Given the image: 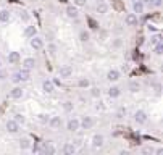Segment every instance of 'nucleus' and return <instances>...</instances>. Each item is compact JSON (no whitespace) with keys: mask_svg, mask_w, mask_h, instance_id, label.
Returning <instances> with one entry per match:
<instances>
[{"mask_svg":"<svg viewBox=\"0 0 163 155\" xmlns=\"http://www.w3.org/2000/svg\"><path fill=\"white\" fill-rule=\"evenodd\" d=\"M31 47L34 49V50H41V49L44 47V41H42V37L32 36V37H31Z\"/></svg>","mask_w":163,"mask_h":155,"instance_id":"f257e3e1","label":"nucleus"},{"mask_svg":"<svg viewBox=\"0 0 163 155\" xmlns=\"http://www.w3.org/2000/svg\"><path fill=\"white\" fill-rule=\"evenodd\" d=\"M71 74H73V68L68 66V65L61 66L60 70H58V76H60V78H70Z\"/></svg>","mask_w":163,"mask_h":155,"instance_id":"f03ea898","label":"nucleus"},{"mask_svg":"<svg viewBox=\"0 0 163 155\" xmlns=\"http://www.w3.org/2000/svg\"><path fill=\"white\" fill-rule=\"evenodd\" d=\"M134 120H136L137 123H140V124H142V123H145V121H147V113H145V112H142V110H137L136 113H134Z\"/></svg>","mask_w":163,"mask_h":155,"instance_id":"7ed1b4c3","label":"nucleus"},{"mask_svg":"<svg viewBox=\"0 0 163 155\" xmlns=\"http://www.w3.org/2000/svg\"><path fill=\"white\" fill-rule=\"evenodd\" d=\"M18 129H20V123H16L15 120L7 121V131L8 133H18Z\"/></svg>","mask_w":163,"mask_h":155,"instance_id":"20e7f679","label":"nucleus"},{"mask_svg":"<svg viewBox=\"0 0 163 155\" xmlns=\"http://www.w3.org/2000/svg\"><path fill=\"white\" fill-rule=\"evenodd\" d=\"M103 146V136H100V134H95L92 137V147L94 149H100Z\"/></svg>","mask_w":163,"mask_h":155,"instance_id":"39448f33","label":"nucleus"},{"mask_svg":"<svg viewBox=\"0 0 163 155\" xmlns=\"http://www.w3.org/2000/svg\"><path fill=\"white\" fill-rule=\"evenodd\" d=\"M79 126H82L84 129H91L92 126H94V120H92L91 116H84L82 121L79 123Z\"/></svg>","mask_w":163,"mask_h":155,"instance_id":"423d86ee","label":"nucleus"},{"mask_svg":"<svg viewBox=\"0 0 163 155\" xmlns=\"http://www.w3.org/2000/svg\"><path fill=\"white\" fill-rule=\"evenodd\" d=\"M66 128H68V131H71V133H74V131L79 129V121H78L76 118H73V120H70V121H68Z\"/></svg>","mask_w":163,"mask_h":155,"instance_id":"0eeeda50","label":"nucleus"},{"mask_svg":"<svg viewBox=\"0 0 163 155\" xmlns=\"http://www.w3.org/2000/svg\"><path fill=\"white\" fill-rule=\"evenodd\" d=\"M107 79H108V81H111V83L118 81V79H120V71H116V70H110L108 73H107Z\"/></svg>","mask_w":163,"mask_h":155,"instance_id":"6e6552de","label":"nucleus"},{"mask_svg":"<svg viewBox=\"0 0 163 155\" xmlns=\"http://www.w3.org/2000/svg\"><path fill=\"white\" fill-rule=\"evenodd\" d=\"M49 124L52 126L53 129H58L60 126H61V118L60 116H52V118L49 120Z\"/></svg>","mask_w":163,"mask_h":155,"instance_id":"1a4fd4ad","label":"nucleus"},{"mask_svg":"<svg viewBox=\"0 0 163 155\" xmlns=\"http://www.w3.org/2000/svg\"><path fill=\"white\" fill-rule=\"evenodd\" d=\"M132 10H134V13H136V15H140V13H142V11H144V2H142V0H137V2H134Z\"/></svg>","mask_w":163,"mask_h":155,"instance_id":"9d476101","label":"nucleus"},{"mask_svg":"<svg viewBox=\"0 0 163 155\" xmlns=\"http://www.w3.org/2000/svg\"><path fill=\"white\" fill-rule=\"evenodd\" d=\"M126 24L128 26H136L137 24V15L136 13H131L126 16Z\"/></svg>","mask_w":163,"mask_h":155,"instance_id":"9b49d317","label":"nucleus"},{"mask_svg":"<svg viewBox=\"0 0 163 155\" xmlns=\"http://www.w3.org/2000/svg\"><path fill=\"white\" fill-rule=\"evenodd\" d=\"M10 97H12V99H21V97H23V89L21 87H13L12 92H10Z\"/></svg>","mask_w":163,"mask_h":155,"instance_id":"f8f14e48","label":"nucleus"},{"mask_svg":"<svg viewBox=\"0 0 163 155\" xmlns=\"http://www.w3.org/2000/svg\"><path fill=\"white\" fill-rule=\"evenodd\" d=\"M53 83L52 81H44L42 83V89H44V92H47V94H50V92H53Z\"/></svg>","mask_w":163,"mask_h":155,"instance_id":"ddd939ff","label":"nucleus"},{"mask_svg":"<svg viewBox=\"0 0 163 155\" xmlns=\"http://www.w3.org/2000/svg\"><path fill=\"white\" fill-rule=\"evenodd\" d=\"M10 18H12V13H10L8 10H2V11H0V21H2V23H8Z\"/></svg>","mask_w":163,"mask_h":155,"instance_id":"4468645a","label":"nucleus"},{"mask_svg":"<svg viewBox=\"0 0 163 155\" xmlns=\"http://www.w3.org/2000/svg\"><path fill=\"white\" fill-rule=\"evenodd\" d=\"M63 152H65L66 155L74 153V152H76V147H74V144H70V142H66V144L63 146Z\"/></svg>","mask_w":163,"mask_h":155,"instance_id":"2eb2a0df","label":"nucleus"},{"mask_svg":"<svg viewBox=\"0 0 163 155\" xmlns=\"http://www.w3.org/2000/svg\"><path fill=\"white\" fill-rule=\"evenodd\" d=\"M18 76H20V81H27V79L31 78L29 70H26V68H23L21 71H18Z\"/></svg>","mask_w":163,"mask_h":155,"instance_id":"dca6fc26","label":"nucleus"},{"mask_svg":"<svg viewBox=\"0 0 163 155\" xmlns=\"http://www.w3.org/2000/svg\"><path fill=\"white\" fill-rule=\"evenodd\" d=\"M20 61V54L18 52H10L8 54V63H16Z\"/></svg>","mask_w":163,"mask_h":155,"instance_id":"f3484780","label":"nucleus"},{"mask_svg":"<svg viewBox=\"0 0 163 155\" xmlns=\"http://www.w3.org/2000/svg\"><path fill=\"white\" fill-rule=\"evenodd\" d=\"M34 65H36L34 58H26V60L23 61V68H26V70H32V68H34Z\"/></svg>","mask_w":163,"mask_h":155,"instance_id":"a211bd4d","label":"nucleus"},{"mask_svg":"<svg viewBox=\"0 0 163 155\" xmlns=\"http://www.w3.org/2000/svg\"><path fill=\"white\" fill-rule=\"evenodd\" d=\"M107 10H108V5H107V3H103V2L97 3V13L99 15H105Z\"/></svg>","mask_w":163,"mask_h":155,"instance_id":"6ab92c4d","label":"nucleus"},{"mask_svg":"<svg viewBox=\"0 0 163 155\" xmlns=\"http://www.w3.org/2000/svg\"><path fill=\"white\" fill-rule=\"evenodd\" d=\"M120 94H121L120 87H110V89H108V95L111 97V99H115V97H118Z\"/></svg>","mask_w":163,"mask_h":155,"instance_id":"aec40b11","label":"nucleus"},{"mask_svg":"<svg viewBox=\"0 0 163 155\" xmlns=\"http://www.w3.org/2000/svg\"><path fill=\"white\" fill-rule=\"evenodd\" d=\"M24 36H26V37L36 36V28H34V26H27L26 29H24Z\"/></svg>","mask_w":163,"mask_h":155,"instance_id":"412c9836","label":"nucleus"},{"mask_svg":"<svg viewBox=\"0 0 163 155\" xmlns=\"http://www.w3.org/2000/svg\"><path fill=\"white\" fill-rule=\"evenodd\" d=\"M66 15H68L70 18H78V10L74 7H68L66 8Z\"/></svg>","mask_w":163,"mask_h":155,"instance_id":"4be33fe9","label":"nucleus"},{"mask_svg":"<svg viewBox=\"0 0 163 155\" xmlns=\"http://www.w3.org/2000/svg\"><path fill=\"white\" fill-rule=\"evenodd\" d=\"M20 147L23 149V150H26V149L31 147V144H29V141H27L26 137H23V139H20Z\"/></svg>","mask_w":163,"mask_h":155,"instance_id":"5701e85b","label":"nucleus"},{"mask_svg":"<svg viewBox=\"0 0 163 155\" xmlns=\"http://www.w3.org/2000/svg\"><path fill=\"white\" fill-rule=\"evenodd\" d=\"M129 90H131V92H137L139 90V83L131 81V84H129Z\"/></svg>","mask_w":163,"mask_h":155,"instance_id":"b1692460","label":"nucleus"},{"mask_svg":"<svg viewBox=\"0 0 163 155\" xmlns=\"http://www.w3.org/2000/svg\"><path fill=\"white\" fill-rule=\"evenodd\" d=\"M79 41H82V42H87V41H89V32H86V31H81V32H79Z\"/></svg>","mask_w":163,"mask_h":155,"instance_id":"393cba45","label":"nucleus"},{"mask_svg":"<svg viewBox=\"0 0 163 155\" xmlns=\"http://www.w3.org/2000/svg\"><path fill=\"white\" fill-rule=\"evenodd\" d=\"M49 120H50V116H49V115H45V113L39 115V121H41V123H44V124H47V123H49Z\"/></svg>","mask_w":163,"mask_h":155,"instance_id":"a878e982","label":"nucleus"},{"mask_svg":"<svg viewBox=\"0 0 163 155\" xmlns=\"http://www.w3.org/2000/svg\"><path fill=\"white\" fill-rule=\"evenodd\" d=\"M155 54L157 55H161L163 54V44L161 42H157L155 44Z\"/></svg>","mask_w":163,"mask_h":155,"instance_id":"bb28decb","label":"nucleus"},{"mask_svg":"<svg viewBox=\"0 0 163 155\" xmlns=\"http://www.w3.org/2000/svg\"><path fill=\"white\" fill-rule=\"evenodd\" d=\"M126 115V108L125 107H120L118 108V112H116V118H123Z\"/></svg>","mask_w":163,"mask_h":155,"instance_id":"cd10ccee","label":"nucleus"},{"mask_svg":"<svg viewBox=\"0 0 163 155\" xmlns=\"http://www.w3.org/2000/svg\"><path fill=\"white\" fill-rule=\"evenodd\" d=\"M63 108H65V112H71L73 110V102H70V100L65 102L63 103Z\"/></svg>","mask_w":163,"mask_h":155,"instance_id":"c85d7f7f","label":"nucleus"},{"mask_svg":"<svg viewBox=\"0 0 163 155\" xmlns=\"http://www.w3.org/2000/svg\"><path fill=\"white\" fill-rule=\"evenodd\" d=\"M15 121L16 123H24V116H23V115H15Z\"/></svg>","mask_w":163,"mask_h":155,"instance_id":"c756f323","label":"nucleus"},{"mask_svg":"<svg viewBox=\"0 0 163 155\" xmlns=\"http://www.w3.org/2000/svg\"><path fill=\"white\" fill-rule=\"evenodd\" d=\"M121 45H123V41H121V39H115V41H113V47H121Z\"/></svg>","mask_w":163,"mask_h":155,"instance_id":"7c9ffc66","label":"nucleus"},{"mask_svg":"<svg viewBox=\"0 0 163 155\" xmlns=\"http://www.w3.org/2000/svg\"><path fill=\"white\" fill-rule=\"evenodd\" d=\"M87 86H89L87 79H81V81H79V87H87Z\"/></svg>","mask_w":163,"mask_h":155,"instance_id":"2f4dec72","label":"nucleus"},{"mask_svg":"<svg viewBox=\"0 0 163 155\" xmlns=\"http://www.w3.org/2000/svg\"><path fill=\"white\" fill-rule=\"evenodd\" d=\"M49 50H50V54L53 55L55 52H57V45H55V44H50V45H49Z\"/></svg>","mask_w":163,"mask_h":155,"instance_id":"473e14b6","label":"nucleus"},{"mask_svg":"<svg viewBox=\"0 0 163 155\" xmlns=\"http://www.w3.org/2000/svg\"><path fill=\"white\" fill-rule=\"evenodd\" d=\"M86 2H87V0H74V3L78 5V7H84V5H86Z\"/></svg>","mask_w":163,"mask_h":155,"instance_id":"72a5a7b5","label":"nucleus"},{"mask_svg":"<svg viewBox=\"0 0 163 155\" xmlns=\"http://www.w3.org/2000/svg\"><path fill=\"white\" fill-rule=\"evenodd\" d=\"M20 18L24 20V21H27V20H29V16L26 15V11H21V13H20Z\"/></svg>","mask_w":163,"mask_h":155,"instance_id":"f704fd0d","label":"nucleus"},{"mask_svg":"<svg viewBox=\"0 0 163 155\" xmlns=\"http://www.w3.org/2000/svg\"><path fill=\"white\" fill-rule=\"evenodd\" d=\"M91 94H92V97H100V90L95 87V89H92V92H91Z\"/></svg>","mask_w":163,"mask_h":155,"instance_id":"c9c22d12","label":"nucleus"},{"mask_svg":"<svg viewBox=\"0 0 163 155\" xmlns=\"http://www.w3.org/2000/svg\"><path fill=\"white\" fill-rule=\"evenodd\" d=\"M5 78H7V71H5V70H0V81H3Z\"/></svg>","mask_w":163,"mask_h":155,"instance_id":"e433bc0d","label":"nucleus"},{"mask_svg":"<svg viewBox=\"0 0 163 155\" xmlns=\"http://www.w3.org/2000/svg\"><path fill=\"white\" fill-rule=\"evenodd\" d=\"M160 39H161L160 36H155L154 39H152V44H157V42H161V41H160Z\"/></svg>","mask_w":163,"mask_h":155,"instance_id":"4c0bfd02","label":"nucleus"},{"mask_svg":"<svg viewBox=\"0 0 163 155\" xmlns=\"http://www.w3.org/2000/svg\"><path fill=\"white\" fill-rule=\"evenodd\" d=\"M52 83H53V86H61V81H60L58 78H55V79H53Z\"/></svg>","mask_w":163,"mask_h":155,"instance_id":"58836bf2","label":"nucleus"},{"mask_svg":"<svg viewBox=\"0 0 163 155\" xmlns=\"http://www.w3.org/2000/svg\"><path fill=\"white\" fill-rule=\"evenodd\" d=\"M89 23H91V28H92V29H97V24H95L94 20H89Z\"/></svg>","mask_w":163,"mask_h":155,"instance_id":"ea45409f","label":"nucleus"},{"mask_svg":"<svg viewBox=\"0 0 163 155\" xmlns=\"http://www.w3.org/2000/svg\"><path fill=\"white\" fill-rule=\"evenodd\" d=\"M155 5V7H161V0H154V2H152Z\"/></svg>","mask_w":163,"mask_h":155,"instance_id":"a19ab883","label":"nucleus"},{"mask_svg":"<svg viewBox=\"0 0 163 155\" xmlns=\"http://www.w3.org/2000/svg\"><path fill=\"white\" fill-rule=\"evenodd\" d=\"M32 152H39V147H37V144L32 146Z\"/></svg>","mask_w":163,"mask_h":155,"instance_id":"79ce46f5","label":"nucleus"},{"mask_svg":"<svg viewBox=\"0 0 163 155\" xmlns=\"http://www.w3.org/2000/svg\"><path fill=\"white\" fill-rule=\"evenodd\" d=\"M58 2H60V3H65V2H66V0H58Z\"/></svg>","mask_w":163,"mask_h":155,"instance_id":"37998d69","label":"nucleus"}]
</instances>
